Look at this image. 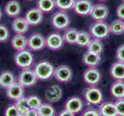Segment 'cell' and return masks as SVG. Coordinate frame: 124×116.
<instances>
[{
    "label": "cell",
    "instance_id": "obj_1",
    "mask_svg": "<svg viewBox=\"0 0 124 116\" xmlns=\"http://www.w3.org/2000/svg\"><path fill=\"white\" fill-rule=\"evenodd\" d=\"M50 22H51V25L55 29L65 30L70 26L71 19H70L69 15L66 11L58 10L52 15Z\"/></svg>",
    "mask_w": 124,
    "mask_h": 116
},
{
    "label": "cell",
    "instance_id": "obj_17",
    "mask_svg": "<svg viewBox=\"0 0 124 116\" xmlns=\"http://www.w3.org/2000/svg\"><path fill=\"white\" fill-rule=\"evenodd\" d=\"M30 25L25 18L16 17L12 22V29L16 34H24L29 29Z\"/></svg>",
    "mask_w": 124,
    "mask_h": 116
},
{
    "label": "cell",
    "instance_id": "obj_40",
    "mask_svg": "<svg viewBox=\"0 0 124 116\" xmlns=\"http://www.w3.org/2000/svg\"><path fill=\"white\" fill-rule=\"evenodd\" d=\"M23 116H39V115H38L37 110L30 108V109L27 111Z\"/></svg>",
    "mask_w": 124,
    "mask_h": 116
},
{
    "label": "cell",
    "instance_id": "obj_39",
    "mask_svg": "<svg viewBox=\"0 0 124 116\" xmlns=\"http://www.w3.org/2000/svg\"><path fill=\"white\" fill-rule=\"evenodd\" d=\"M116 13L118 19L124 21V2H123L117 6Z\"/></svg>",
    "mask_w": 124,
    "mask_h": 116
},
{
    "label": "cell",
    "instance_id": "obj_35",
    "mask_svg": "<svg viewBox=\"0 0 124 116\" xmlns=\"http://www.w3.org/2000/svg\"><path fill=\"white\" fill-rule=\"evenodd\" d=\"M9 36V29L6 26L0 24V43H4L8 40Z\"/></svg>",
    "mask_w": 124,
    "mask_h": 116
},
{
    "label": "cell",
    "instance_id": "obj_31",
    "mask_svg": "<svg viewBox=\"0 0 124 116\" xmlns=\"http://www.w3.org/2000/svg\"><path fill=\"white\" fill-rule=\"evenodd\" d=\"M76 0H55L56 7L59 10L66 11L73 9Z\"/></svg>",
    "mask_w": 124,
    "mask_h": 116
},
{
    "label": "cell",
    "instance_id": "obj_37",
    "mask_svg": "<svg viewBox=\"0 0 124 116\" xmlns=\"http://www.w3.org/2000/svg\"><path fill=\"white\" fill-rule=\"evenodd\" d=\"M116 56L118 61L124 63V44L120 45L117 48L116 53Z\"/></svg>",
    "mask_w": 124,
    "mask_h": 116
},
{
    "label": "cell",
    "instance_id": "obj_5",
    "mask_svg": "<svg viewBox=\"0 0 124 116\" xmlns=\"http://www.w3.org/2000/svg\"><path fill=\"white\" fill-rule=\"evenodd\" d=\"M38 78L34 71L30 68L23 69L17 77V82L20 84L24 88L34 86Z\"/></svg>",
    "mask_w": 124,
    "mask_h": 116
},
{
    "label": "cell",
    "instance_id": "obj_28",
    "mask_svg": "<svg viewBox=\"0 0 124 116\" xmlns=\"http://www.w3.org/2000/svg\"><path fill=\"white\" fill-rule=\"evenodd\" d=\"M92 40V36L88 32L85 30H78V33L76 44L81 46V47H87L89 43Z\"/></svg>",
    "mask_w": 124,
    "mask_h": 116
},
{
    "label": "cell",
    "instance_id": "obj_18",
    "mask_svg": "<svg viewBox=\"0 0 124 116\" xmlns=\"http://www.w3.org/2000/svg\"><path fill=\"white\" fill-rule=\"evenodd\" d=\"M101 55L92 53L90 51H87L83 54L82 60L83 63L88 67H97L101 63Z\"/></svg>",
    "mask_w": 124,
    "mask_h": 116
},
{
    "label": "cell",
    "instance_id": "obj_7",
    "mask_svg": "<svg viewBox=\"0 0 124 116\" xmlns=\"http://www.w3.org/2000/svg\"><path fill=\"white\" fill-rule=\"evenodd\" d=\"M53 76L61 83H68L72 80L73 71L68 65H59L54 68Z\"/></svg>",
    "mask_w": 124,
    "mask_h": 116
},
{
    "label": "cell",
    "instance_id": "obj_25",
    "mask_svg": "<svg viewBox=\"0 0 124 116\" xmlns=\"http://www.w3.org/2000/svg\"><path fill=\"white\" fill-rule=\"evenodd\" d=\"M104 50V45L101 40L99 39L93 38L89 43V44L87 46V50L92 53H97V54H102Z\"/></svg>",
    "mask_w": 124,
    "mask_h": 116
},
{
    "label": "cell",
    "instance_id": "obj_8",
    "mask_svg": "<svg viewBox=\"0 0 124 116\" xmlns=\"http://www.w3.org/2000/svg\"><path fill=\"white\" fill-rule=\"evenodd\" d=\"M102 74L97 67H88L83 73V80L89 86L96 87L100 83Z\"/></svg>",
    "mask_w": 124,
    "mask_h": 116
},
{
    "label": "cell",
    "instance_id": "obj_23",
    "mask_svg": "<svg viewBox=\"0 0 124 116\" xmlns=\"http://www.w3.org/2000/svg\"><path fill=\"white\" fill-rule=\"evenodd\" d=\"M110 94L116 99L124 98V80H116L110 86Z\"/></svg>",
    "mask_w": 124,
    "mask_h": 116
},
{
    "label": "cell",
    "instance_id": "obj_9",
    "mask_svg": "<svg viewBox=\"0 0 124 116\" xmlns=\"http://www.w3.org/2000/svg\"><path fill=\"white\" fill-rule=\"evenodd\" d=\"M28 47L32 51H39L46 46V38L40 33H35L30 35L27 39Z\"/></svg>",
    "mask_w": 124,
    "mask_h": 116
},
{
    "label": "cell",
    "instance_id": "obj_29",
    "mask_svg": "<svg viewBox=\"0 0 124 116\" xmlns=\"http://www.w3.org/2000/svg\"><path fill=\"white\" fill-rule=\"evenodd\" d=\"M110 33L115 35H121L124 33V21L117 19L111 22L109 25Z\"/></svg>",
    "mask_w": 124,
    "mask_h": 116
},
{
    "label": "cell",
    "instance_id": "obj_6",
    "mask_svg": "<svg viewBox=\"0 0 124 116\" xmlns=\"http://www.w3.org/2000/svg\"><path fill=\"white\" fill-rule=\"evenodd\" d=\"M83 94L86 102L91 105H99L103 101L102 92L97 87L90 86L84 91Z\"/></svg>",
    "mask_w": 124,
    "mask_h": 116
},
{
    "label": "cell",
    "instance_id": "obj_15",
    "mask_svg": "<svg viewBox=\"0 0 124 116\" xmlns=\"http://www.w3.org/2000/svg\"><path fill=\"white\" fill-rule=\"evenodd\" d=\"M84 103L80 98L76 96H73L69 98L65 103L64 108L68 111L72 112L74 114L79 113L83 110Z\"/></svg>",
    "mask_w": 124,
    "mask_h": 116
},
{
    "label": "cell",
    "instance_id": "obj_45",
    "mask_svg": "<svg viewBox=\"0 0 124 116\" xmlns=\"http://www.w3.org/2000/svg\"><path fill=\"white\" fill-rule=\"evenodd\" d=\"M122 1H123V2H124V0H122Z\"/></svg>",
    "mask_w": 124,
    "mask_h": 116
},
{
    "label": "cell",
    "instance_id": "obj_11",
    "mask_svg": "<svg viewBox=\"0 0 124 116\" xmlns=\"http://www.w3.org/2000/svg\"><path fill=\"white\" fill-rule=\"evenodd\" d=\"M64 44V40L63 39V36H61L58 33H53L48 35L46 38V46L55 51V50H59L63 47Z\"/></svg>",
    "mask_w": 124,
    "mask_h": 116
},
{
    "label": "cell",
    "instance_id": "obj_12",
    "mask_svg": "<svg viewBox=\"0 0 124 116\" xmlns=\"http://www.w3.org/2000/svg\"><path fill=\"white\" fill-rule=\"evenodd\" d=\"M24 18L30 26H37L40 24L44 19V13L37 7L32 8L26 12Z\"/></svg>",
    "mask_w": 124,
    "mask_h": 116
},
{
    "label": "cell",
    "instance_id": "obj_14",
    "mask_svg": "<svg viewBox=\"0 0 124 116\" xmlns=\"http://www.w3.org/2000/svg\"><path fill=\"white\" fill-rule=\"evenodd\" d=\"M63 95L61 87L57 84L50 86L45 91V98L50 103H56L61 99Z\"/></svg>",
    "mask_w": 124,
    "mask_h": 116
},
{
    "label": "cell",
    "instance_id": "obj_13",
    "mask_svg": "<svg viewBox=\"0 0 124 116\" xmlns=\"http://www.w3.org/2000/svg\"><path fill=\"white\" fill-rule=\"evenodd\" d=\"M94 6L91 0H76L73 9L75 13L79 15H88L90 13Z\"/></svg>",
    "mask_w": 124,
    "mask_h": 116
},
{
    "label": "cell",
    "instance_id": "obj_16",
    "mask_svg": "<svg viewBox=\"0 0 124 116\" xmlns=\"http://www.w3.org/2000/svg\"><path fill=\"white\" fill-rule=\"evenodd\" d=\"M6 96L10 100H13L14 102L24 96V87L20 84H19L17 81L13 84H12L10 87L6 88Z\"/></svg>",
    "mask_w": 124,
    "mask_h": 116
},
{
    "label": "cell",
    "instance_id": "obj_4",
    "mask_svg": "<svg viewBox=\"0 0 124 116\" xmlns=\"http://www.w3.org/2000/svg\"><path fill=\"white\" fill-rule=\"evenodd\" d=\"M33 55L30 50H23L17 51L14 55V61L17 67L22 69L30 68L33 64Z\"/></svg>",
    "mask_w": 124,
    "mask_h": 116
},
{
    "label": "cell",
    "instance_id": "obj_21",
    "mask_svg": "<svg viewBox=\"0 0 124 116\" xmlns=\"http://www.w3.org/2000/svg\"><path fill=\"white\" fill-rule=\"evenodd\" d=\"M110 75L115 80H124V63L120 61H116L110 67Z\"/></svg>",
    "mask_w": 124,
    "mask_h": 116
},
{
    "label": "cell",
    "instance_id": "obj_10",
    "mask_svg": "<svg viewBox=\"0 0 124 116\" xmlns=\"http://www.w3.org/2000/svg\"><path fill=\"white\" fill-rule=\"evenodd\" d=\"M109 9L103 3H97L93 6L90 15L95 21H105L108 16Z\"/></svg>",
    "mask_w": 124,
    "mask_h": 116
},
{
    "label": "cell",
    "instance_id": "obj_36",
    "mask_svg": "<svg viewBox=\"0 0 124 116\" xmlns=\"http://www.w3.org/2000/svg\"><path fill=\"white\" fill-rule=\"evenodd\" d=\"M114 104L118 116H124V98L116 99Z\"/></svg>",
    "mask_w": 124,
    "mask_h": 116
},
{
    "label": "cell",
    "instance_id": "obj_38",
    "mask_svg": "<svg viewBox=\"0 0 124 116\" xmlns=\"http://www.w3.org/2000/svg\"><path fill=\"white\" fill-rule=\"evenodd\" d=\"M81 116H101V115L99 112V110L95 109V108H89L85 109L82 112Z\"/></svg>",
    "mask_w": 124,
    "mask_h": 116
},
{
    "label": "cell",
    "instance_id": "obj_34",
    "mask_svg": "<svg viewBox=\"0 0 124 116\" xmlns=\"http://www.w3.org/2000/svg\"><path fill=\"white\" fill-rule=\"evenodd\" d=\"M4 115H5V116H21L15 104L8 105L6 108L5 111H4Z\"/></svg>",
    "mask_w": 124,
    "mask_h": 116
},
{
    "label": "cell",
    "instance_id": "obj_19",
    "mask_svg": "<svg viewBox=\"0 0 124 116\" xmlns=\"http://www.w3.org/2000/svg\"><path fill=\"white\" fill-rule=\"evenodd\" d=\"M4 11L7 15L16 18L18 16L21 12V5L16 0H10L6 4Z\"/></svg>",
    "mask_w": 124,
    "mask_h": 116
},
{
    "label": "cell",
    "instance_id": "obj_22",
    "mask_svg": "<svg viewBox=\"0 0 124 116\" xmlns=\"http://www.w3.org/2000/svg\"><path fill=\"white\" fill-rule=\"evenodd\" d=\"M11 44L13 48L16 51L26 50L28 46L27 38L23 34H16L11 40Z\"/></svg>",
    "mask_w": 124,
    "mask_h": 116
},
{
    "label": "cell",
    "instance_id": "obj_33",
    "mask_svg": "<svg viewBox=\"0 0 124 116\" xmlns=\"http://www.w3.org/2000/svg\"><path fill=\"white\" fill-rule=\"evenodd\" d=\"M27 100H28V104H29L30 108H32V109L37 110L39 107L42 104V102L40 98L36 95L29 96L28 98H27Z\"/></svg>",
    "mask_w": 124,
    "mask_h": 116
},
{
    "label": "cell",
    "instance_id": "obj_30",
    "mask_svg": "<svg viewBox=\"0 0 124 116\" xmlns=\"http://www.w3.org/2000/svg\"><path fill=\"white\" fill-rule=\"evenodd\" d=\"M39 116H55V109L50 104L42 103L37 109Z\"/></svg>",
    "mask_w": 124,
    "mask_h": 116
},
{
    "label": "cell",
    "instance_id": "obj_44",
    "mask_svg": "<svg viewBox=\"0 0 124 116\" xmlns=\"http://www.w3.org/2000/svg\"><path fill=\"white\" fill-rule=\"evenodd\" d=\"M27 1H33V0H27Z\"/></svg>",
    "mask_w": 124,
    "mask_h": 116
},
{
    "label": "cell",
    "instance_id": "obj_43",
    "mask_svg": "<svg viewBox=\"0 0 124 116\" xmlns=\"http://www.w3.org/2000/svg\"><path fill=\"white\" fill-rule=\"evenodd\" d=\"M99 1H101V2H104V1H106V0H99Z\"/></svg>",
    "mask_w": 124,
    "mask_h": 116
},
{
    "label": "cell",
    "instance_id": "obj_20",
    "mask_svg": "<svg viewBox=\"0 0 124 116\" xmlns=\"http://www.w3.org/2000/svg\"><path fill=\"white\" fill-rule=\"evenodd\" d=\"M98 110L101 116H118L114 102H102Z\"/></svg>",
    "mask_w": 124,
    "mask_h": 116
},
{
    "label": "cell",
    "instance_id": "obj_27",
    "mask_svg": "<svg viewBox=\"0 0 124 116\" xmlns=\"http://www.w3.org/2000/svg\"><path fill=\"white\" fill-rule=\"evenodd\" d=\"M78 33V30L75 28H68L66 29L64 35L63 39L65 43L69 44H76Z\"/></svg>",
    "mask_w": 124,
    "mask_h": 116
},
{
    "label": "cell",
    "instance_id": "obj_42",
    "mask_svg": "<svg viewBox=\"0 0 124 116\" xmlns=\"http://www.w3.org/2000/svg\"><path fill=\"white\" fill-rule=\"evenodd\" d=\"M2 13L1 9H0V19H1V18H2Z\"/></svg>",
    "mask_w": 124,
    "mask_h": 116
},
{
    "label": "cell",
    "instance_id": "obj_2",
    "mask_svg": "<svg viewBox=\"0 0 124 116\" xmlns=\"http://www.w3.org/2000/svg\"><path fill=\"white\" fill-rule=\"evenodd\" d=\"M54 65L47 60H41L35 66L33 71L38 80H48L54 74Z\"/></svg>",
    "mask_w": 124,
    "mask_h": 116
},
{
    "label": "cell",
    "instance_id": "obj_26",
    "mask_svg": "<svg viewBox=\"0 0 124 116\" xmlns=\"http://www.w3.org/2000/svg\"><path fill=\"white\" fill-rule=\"evenodd\" d=\"M37 8L43 13H50L56 8L55 0H37Z\"/></svg>",
    "mask_w": 124,
    "mask_h": 116
},
{
    "label": "cell",
    "instance_id": "obj_32",
    "mask_svg": "<svg viewBox=\"0 0 124 116\" xmlns=\"http://www.w3.org/2000/svg\"><path fill=\"white\" fill-rule=\"evenodd\" d=\"M14 104L18 108L21 116H23L30 109V107L28 104V100H27V98H25L24 96L22 97L21 98L18 99L17 101H16Z\"/></svg>",
    "mask_w": 124,
    "mask_h": 116
},
{
    "label": "cell",
    "instance_id": "obj_41",
    "mask_svg": "<svg viewBox=\"0 0 124 116\" xmlns=\"http://www.w3.org/2000/svg\"><path fill=\"white\" fill-rule=\"evenodd\" d=\"M75 114L72 113V112L69 111H68L67 109H65V108H64L63 111H61V113L59 114V115H58V116H75Z\"/></svg>",
    "mask_w": 124,
    "mask_h": 116
},
{
    "label": "cell",
    "instance_id": "obj_24",
    "mask_svg": "<svg viewBox=\"0 0 124 116\" xmlns=\"http://www.w3.org/2000/svg\"><path fill=\"white\" fill-rule=\"evenodd\" d=\"M15 82H16V80L13 72L4 71L0 73V87L2 88L6 89Z\"/></svg>",
    "mask_w": 124,
    "mask_h": 116
},
{
    "label": "cell",
    "instance_id": "obj_3",
    "mask_svg": "<svg viewBox=\"0 0 124 116\" xmlns=\"http://www.w3.org/2000/svg\"><path fill=\"white\" fill-rule=\"evenodd\" d=\"M90 34L93 38L103 40L107 38L110 34L109 25L105 21H95L90 26Z\"/></svg>",
    "mask_w": 124,
    "mask_h": 116
}]
</instances>
